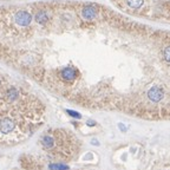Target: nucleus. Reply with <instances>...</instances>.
Masks as SVG:
<instances>
[{"label":"nucleus","mask_w":170,"mask_h":170,"mask_svg":"<svg viewBox=\"0 0 170 170\" xmlns=\"http://www.w3.org/2000/svg\"><path fill=\"white\" fill-rule=\"evenodd\" d=\"M148 96H149V98L152 100V102H158V100H161L162 97H163V91H162V89L161 87H152L149 93H148Z\"/></svg>","instance_id":"f257e3e1"},{"label":"nucleus","mask_w":170,"mask_h":170,"mask_svg":"<svg viewBox=\"0 0 170 170\" xmlns=\"http://www.w3.org/2000/svg\"><path fill=\"white\" fill-rule=\"evenodd\" d=\"M126 1V4L131 7V8H134V10H137L139 7H142L143 5L144 0H125Z\"/></svg>","instance_id":"f03ea898"},{"label":"nucleus","mask_w":170,"mask_h":170,"mask_svg":"<svg viewBox=\"0 0 170 170\" xmlns=\"http://www.w3.org/2000/svg\"><path fill=\"white\" fill-rule=\"evenodd\" d=\"M163 56H164V59H165L168 63H170V46L165 47V50L163 51Z\"/></svg>","instance_id":"7ed1b4c3"}]
</instances>
